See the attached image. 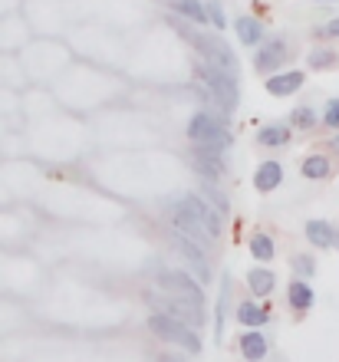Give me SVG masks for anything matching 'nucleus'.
<instances>
[{"label":"nucleus","instance_id":"nucleus-15","mask_svg":"<svg viewBox=\"0 0 339 362\" xmlns=\"http://www.w3.org/2000/svg\"><path fill=\"white\" fill-rule=\"evenodd\" d=\"M290 135H293V129L287 122H270L257 132V145H264V148H283V145L290 142Z\"/></svg>","mask_w":339,"mask_h":362},{"label":"nucleus","instance_id":"nucleus-1","mask_svg":"<svg viewBox=\"0 0 339 362\" xmlns=\"http://www.w3.org/2000/svg\"><path fill=\"white\" fill-rule=\"evenodd\" d=\"M195 76H198V83L207 89V95H211L224 112H234L237 103H241L237 76H231V73H224V69L211 66V63H198V66H195Z\"/></svg>","mask_w":339,"mask_h":362},{"label":"nucleus","instance_id":"nucleus-24","mask_svg":"<svg viewBox=\"0 0 339 362\" xmlns=\"http://www.w3.org/2000/svg\"><path fill=\"white\" fill-rule=\"evenodd\" d=\"M316 122H320V115H316V109H313V105H297V109H293L290 112V129H303V132H306V129H316Z\"/></svg>","mask_w":339,"mask_h":362},{"label":"nucleus","instance_id":"nucleus-12","mask_svg":"<svg viewBox=\"0 0 339 362\" xmlns=\"http://www.w3.org/2000/svg\"><path fill=\"white\" fill-rule=\"evenodd\" d=\"M303 83H306V73H303V69H283V73L267 76V93L270 95H293L303 89Z\"/></svg>","mask_w":339,"mask_h":362},{"label":"nucleus","instance_id":"nucleus-5","mask_svg":"<svg viewBox=\"0 0 339 362\" xmlns=\"http://www.w3.org/2000/svg\"><path fill=\"white\" fill-rule=\"evenodd\" d=\"M145 300H149L151 306H159V313H168V316H175V320H181V323H188V326H195V323H201L205 320V306H195V303H188V300H175V296H168V293H161V290H145Z\"/></svg>","mask_w":339,"mask_h":362},{"label":"nucleus","instance_id":"nucleus-17","mask_svg":"<svg viewBox=\"0 0 339 362\" xmlns=\"http://www.w3.org/2000/svg\"><path fill=\"white\" fill-rule=\"evenodd\" d=\"M234 33L237 40L244 43V47H257V43H264V23L257 17H237L234 20Z\"/></svg>","mask_w":339,"mask_h":362},{"label":"nucleus","instance_id":"nucleus-34","mask_svg":"<svg viewBox=\"0 0 339 362\" xmlns=\"http://www.w3.org/2000/svg\"><path fill=\"white\" fill-rule=\"evenodd\" d=\"M316 4H333V0H316Z\"/></svg>","mask_w":339,"mask_h":362},{"label":"nucleus","instance_id":"nucleus-16","mask_svg":"<svg viewBox=\"0 0 339 362\" xmlns=\"http://www.w3.org/2000/svg\"><path fill=\"white\" fill-rule=\"evenodd\" d=\"M237 343H241V356H244L247 362H260L267 356V336L260 333V329H247Z\"/></svg>","mask_w":339,"mask_h":362},{"label":"nucleus","instance_id":"nucleus-14","mask_svg":"<svg viewBox=\"0 0 339 362\" xmlns=\"http://www.w3.org/2000/svg\"><path fill=\"white\" fill-rule=\"evenodd\" d=\"M280 181H283V165L280 162H264L254 175V188L260 191V194H270L273 188H280Z\"/></svg>","mask_w":339,"mask_h":362},{"label":"nucleus","instance_id":"nucleus-18","mask_svg":"<svg viewBox=\"0 0 339 362\" xmlns=\"http://www.w3.org/2000/svg\"><path fill=\"white\" fill-rule=\"evenodd\" d=\"M247 286H251L254 296H270L273 286H277V276H273V270H267V267H251L247 270Z\"/></svg>","mask_w":339,"mask_h":362},{"label":"nucleus","instance_id":"nucleus-7","mask_svg":"<svg viewBox=\"0 0 339 362\" xmlns=\"http://www.w3.org/2000/svg\"><path fill=\"white\" fill-rule=\"evenodd\" d=\"M287 57H290V49H287V40L283 37L264 40V43H257L254 47V66H257V73H267V76L280 73V66L287 63Z\"/></svg>","mask_w":339,"mask_h":362},{"label":"nucleus","instance_id":"nucleus-2","mask_svg":"<svg viewBox=\"0 0 339 362\" xmlns=\"http://www.w3.org/2000/svg\"><path fill=\"white\" fill-rule=\"evenodd\" d=\"M149 329L159 336V339L181 346V349L191 353V356H198L201 349H205V343H201L198 333H195V326L181 323V320H175V316H168V313H151L149 316Z\"/></svg>","mask_w":339,"mask_h":362},{"label":"nucleus","instance_id":"nucleus-3","mask_svg":"<svg viewBox=\"0 0 339 362\" xmlns=\"http://www.w3.org/2000/svg\"><path fill=\"white\" fill-rule=\"evenodd\" d=\"M155 286H159L161 293L175 296V300H188L195 306H205V286L195 276L185 274V270H159Z\"/></svg>","mask_w":339,"mask_h":362},{"label":"nucleus","instance_id":"nucleus-27","mask_svg":"<svg viewBox=\"0 0 339 362\" xmlns=\"http://www.w3.org/2000/svg\"><path fill=\"white\" fill-rule=\"evenodd\" d=\"M205 13H207V23L214 30H227V17H224V7L217 0H207L205 4Z\"/></svg>","mask_w":339,"mask_h":362},{"label":"nucleus","instance_id":"nucleus-30","mask_svg":"<svg viewBox=\"0 0 339 362\" xmlns=\"http://www.w3.org/2000/svg\"><path fill=\"white\" fill-rule=\"evenodd\" d=\"M323 125L326 129H339V99H330L323 109Z\"/></svg>","mask_w":339,"mask_h":362},{"label":"nucleus","instance_id":"nucleus-28","mask_svg":"<svg viewBox=\"0 0 339 362\" xmlns=\"http://www.w3.org/2000/svg\"><path fill=\"white\" fill-rule=\"evenodd\" d=\"M198 194L207 201V204H211V208L217 211V214H224V211H227V198H224V194H221L217 188H211V185H201Z\"/></svg>","mask_w":339,"mask_h":362},{"label":"nucleus","instance_id":"nucleus-33","mask_svg":"<svg viewBox=\"0 0 339 362\" xmlns=\"http://www.w3.org/2000/svg\"><path fill=\"white\" fill-rule=\"evenodd\" d=\"M159 362H181V359H168V356H161V359Z\"/></svg>","mask_w":339,"mask_h":362},{"label":"nucleus","instance_id":"nucleus-25","mask_svg":"<svg viewBox=\"0 0 339 362\" xmlns=\"http://www.w3.org/2000/svg\"><path fill=\"white\" fill-rule=\"evenodd\" d=\"M306 66H310V69H333V66H336V49H333V47H316V49H310V57H306Z\"/></svg>","mask_w":339,"mask_h":362},{"label":"nucleus","instance_id":"nucleus-21","mask_svg":"<svg viewBox=\"0 0 339 362\" xmlns=\"http://www.w3.org/2000/svg\"><path fill=\"white\" fill-rule=\"evenodd\" d=\"M306 240H310L313 247H333V240H336V230L326 224V221H306Z\"/></svg>","mask_w":339,"mask_h":362},{"label":"nucleus","instance_id":"nucleus-8","mask_svg":"<svg viewBox=\"0 0 339 362\" xmlns=\"http://www.w3.org/2000/svg\"><path fill=\"white\" fill-rule=\"evenodd\" d=\"M191 165H195V172L201 178H207V185H217L221 175H224V148H217V145H195Z\"/></svg>","mask_w":339,"mask_h":362},{"label":"nucleus","instance_id":"nucleus-26","mask_svg":"<svg viewBox=\"0 0 339 362\" xmlns=\"http://www.w3.org/2000/svg\"><path fill=\"white\" fill-rule=\"evenodd\" d=\"M251 257L260 260V264L273 260V240L267 238V234H254V238H251Z\"/></svg>","mask_w":339,"mask_h":362},{"label":"nucleus","instance_id":"nucleus-23","mask_svg":"<svg viewBox=\"0 0 339 362\" xmlns=\"http://www.w3.org/2000/svg\"><path fill=\"white\" fill-rule=\"evenodd\" d=\"M171 7H175V13L188 17L191 23H201V27L207 23V13H205V4H201V0H171Z\"/></svg>","mask_w":339,"mask_h":362},{"label":"nucleus","instance_id":"nucleus-10","mask_svg":"<svg viewBox=\"0 0 339 362\" xmlns=\"http://www.w3.org/2000/svg\"><path fill=\"white\" fill-rule=\"evenodd\" d=\"M168 221H171V228L178 230L181 238L195 240L198 247H207V244H211V238H207V230L201 228L198 221L191 218V214H188L185 208H181V204H171V208H168Z\"/></svg>","mask_w":339,"mask_h":362},{"label":"nucleus","instance_id":"nucleus-29","mask_svg":"<svg viewBox=\"0 0 339 362\" xmlns=\"http://www.w3.org/2000/svg\"><path fill=\"white\" fill-rule=\"evenodd\" d=\"M290 264H293V270H297V276H300V280H310V276L316 274V260L306 257V254H297Z\"/></svg>","mask_w":339,"mask_h":362},{"label":"nucleus","instance_id":"nucleus-9","mask_svg":"<svg viewBox=\"0 0 339 362\" xmlns=\"http://www.w3.org/2000/svg\"><path fill=\"white\" fill-rule=\"evenodd\" d=\"M171 247H175V250L181 254V257L188 260V267L195 270V276L201 280V286L211 284V264H207V254L198 247V244H195V240L181 238L178 230H175V234H171Z\"/></svg>","mask_w":339,"mask_h":362},{"label":"nucleus","instance_id":"nucleus-35","mask_svg":"<svg viewBox=\"0 0 339 362\" xmlns=\"http://www.w3.org/2000/svg\"><path fill=\"white\" fill-rule=\"evenodd\" d=\"M333 244H339V230H336V240H333Z\"/></svg>","mask_w":339,"mask_h":362},{"label":"nucleus","instance_id":"nucleus-32","mask_svg":"<svg viewBox=\"0 0 339 362\" xmlns=\"http://www.w3.org/2000/svg\"><path fill=\"white\" fill-rule=\"evenodd\" d=\"M333 152H336V155H339V132H336V135H333Z\"/></svg>","mask_w":339,"mask_h":362},{"label":"nucleus","instance_id":"nucleus-6","mask_svg":"<svg viewBox=\"0 0 339 362\" xmlns=\"http://www.w3.org/2000/svg\"><path fill=\"white\" fill-rule=\"evenodd\" d=\"M178 204H181V208H185V211H188L191 218L198 221L201 228L207 230V238H211V240H217V238H221V214H217V211L211 208V204H207L205 198H201L198 191H188V194H181V201H178Z\"/></svg>","mask_w":339,"mask_h":362},{"label":"nucleus","instance_id":"nucleus-11","mask_svg":"<svg viewBox=\"0 0 339 362\" xmlns=\"http://www.w3.org/2000/svg\"><path fill=\"white\" fill-rule=\"evenodd\" d=\"M198 47H201V53H205V63H211V66L237 76V57L231 53V47H224L221 40H211V37H201Z\"/></svg>","mask_w":339,"mask_h":362},{"label":"nucleus","instance_id":"nucleus-20","mask_svg":"<svg viewBox=\"0 0 339 362\" xmlns=\"http://www.w3.org/2000/svg\"><path fill=\"white\" fill-rule=\"evenodd\" d=\"M300 172L306 181H323V178H330L333 172V162L326 158V155H306L300 165Z\"/></svg>","mask_w":339,"mask_h":362},{"label":"nucleus","instance_id":"nucleus-22","mask_svg":"<svg viewBox=\"0 0 339 362\" xmlns=\"http://www.w3.org/2000/svg\"><path fill=\"white\" fill-rule=\"evenodd\" d=\"M237 320H241L247 329H260V326L270 320V313H267L264 306H257V303H241L237 306Z\"/></svg>","mask_w":339,"mask_h":362},{"label":"nucleus","instance_id":"nucleus-4","mask_svg":"<svg viewBox=\"0 0 339 362\" xmlns=\"http://www.w3.org/2000/svg\"><path fill=\"white\" fill-rule=\"evenodd\" d=\"M188 139L195 145H217V148H227V145H231V132H227L224 122L214 119L211 112H195L191 115Z\"/></svg>","mask_w":339,"mask_h":362},{"label":"nucleus","instance_id":"nucleus-13","mask_svg":"<svg viewBox=\"0 0 339 362\" xmlns=\"http://www.w3.org/2000/svg\"><path fill=\"white\" fill-rule=\"evenodd\" d=\"M313 300H316V293H313L310 280H300V276H297V280L287 286V303H290V310H297V313H310Z\"/></svg>","mask_w":339,"mask_h":362},{"label":"nucleus","instance_id":"nucleus-31","mask_svg":"<svg viewBox=\"0 0 339 362\" xmlns=\"http://www.w3.org/2000/svg\"><path fill=\"white\" fill-rule=\"evenodd\" d=\"M316 33H320V37H326V40H339V17L330 20V23H323Z\"/></svg>","mask_w":339,"mask_h":362},{"label":"nucleus","instance_id":"nucleus-19","mask_svg":"<svg viewBox=\"0 0 339 362\" xmlns=\"http://www.w3.org/2000/svg\"><path fill=\"white\" fill-rule=\"evenodd\" d=\"M227 303H231V276L224 274L221 290H217V310H214V339H224V320H227Z\"/></svg>","mask_w":339,"mask_h":362}]
</instances>
